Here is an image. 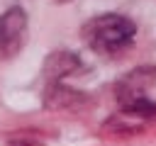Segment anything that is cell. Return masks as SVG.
<instances>
[{"instance_id":"cell-1","label":"cell","mask_w":156,"mask_h":146,"mask_svg":"<svg viewBox=\"0 0 156 146\" xmlns=\"http://www.w3.org/2000/svg\"><path fill=\"white\" fill-rule=\"evenodd\" d=\"M136 24L117 12L98 15L80 27V39L100 56H119L134 44Z\"/></svg>"},{"instance_id":"cell-2","label":"cell","mask_w":156,"mask_h":146,"mask_svg":"<svg viewBox=\"0 0 156 146\" xmlns=\"http://www.w3.org/2000/svg\"><path fill=\"white\" fill-rule=\"evenodd\" d=\"M27 41V12L17 5L0 15V61L15 58Z\"/></svg>"},{"instance_id":"cell-3","label":"cell","mask_w":156,"mask_h":146,"mask_svg":"<svg viewBox=\"0 0 156 146\" xmlns=\"http://www.w3.org/2000/svg\"><path fill=\"white\" fill-rule=\"evenodd\" d=\"M154 68H136V71H132L122 83H119V88H117V97H119V102L122 105H127V102H134V100H144L146 95V90H149V85L154 83Z\"/></svg>"},{"instance_id":"cell-4","label":"cell","mask_w":156,"mask_h":146,"mask_svg":"<svg viewBox=\"0 0 156 146\" xmlns=\"http://www.w3.org/2000/svg\"><path fill=\"white\" fill-rule=\"evenodd\" d=\"M83 68L80 58L71 51H54L44 61V78L46 83H61L66 75H73Z\"/></svg>"},{"instance_id":"cell-5","label":"cell","mask_w":156,"mask_h":146,"mask_svg":"<svg viewBox=\"0 0 156 146\" xmlns=\"http://www.w3.org/2000/svg\"><path fill=\"white\" fill-rule=\"evenodd\" d=\"M44 97H46V105L49 107H76V105H80L85 100L78 90H68L61 83H49Z\"/></svg>"},{"instance_id":"cell-6","label":"cell","mask_w":156,"mask_h":146,"mask_svg":"<svg viewBox=\"0 0 156 146\" xmlns=\"http://www.w3.org/2000/svg\"><path fill=\"white\" fill-rule=\"evenodd\" d=\"M56 2H68V0H56Z\"/></svg>"}]
</instances>
